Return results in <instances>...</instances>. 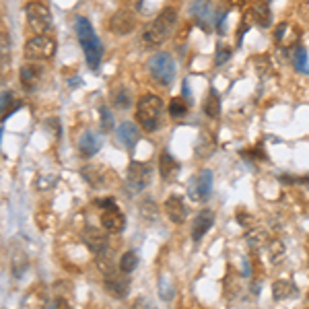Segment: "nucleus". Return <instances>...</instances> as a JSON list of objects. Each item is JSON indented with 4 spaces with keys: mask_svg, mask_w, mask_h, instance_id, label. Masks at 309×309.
Masks as SVG:
<instances>
[{
    "mask_svg": "<svg viewBox=\"0 0 309 309\" xmlns=\"http://www.w3.org/2000/svg\"><path fill=\"white\" fill-rule=\"evenodd\" d=\"M175 21H177V13L173 9H165L157 19H152L150 23H146L142 27V33H140L142 43L152 47V45H161L163 41H167L175 27Z\"/></svg>",
    "mask_w": 309,
    "mask_h": 309,
    "instance_id": "nucleus-1",
    "label": "nucleus"
},
{
    "mask_svg": "<svg viewBox=\"0 0 309 309\" xmlns=\"http://www.w3.org/2000/svg\"><path fill=\"white\" fill-rule=\"evenodd\" d=\"M163 99L157 95H144L140 97L136 106V122L146 130L154 132L161 126V116H163Z\"/></svg>",
    "mask_w": 309,
    "mask_h": 309,
    "instance_id": "nucleus-2",
    "label": "nucleus"
},
{
    "mask_svg": "<svg viewBox=\"0 0 309 309\" xmlns=\"http://www.w3.org/2000/svg\"><path fill=\"white\" fill-rule=\"evenodd\" d=\"M148 74L152 81H157L159 85H171L175 79V62L169 54H154L146 62Z\"/></svg>",
    "mask_w": 309,
    "mask_h": 309,
    "instance_id": "nucleus-3",
    "label": "nucleus"
},
{
    "mask_svg": "<svg viewBox=\"0 0 309 309\" xmlns=\"http://www.w3.org/2000/svg\"><path fill=\"white\" fill-rule=\"evenodd\" d=\"M211 192H213V171H211V169L198 171V173L190 179V184H188V196H190V200L196 202V204H202V202L209 200Z\"/></svg>",
    "mask_w": 309,
    "mask_h": 309,
    "instance_id": "nucleus-4",
    "label": "nucleus"
},
{
    "mask_svg": "<svg viewBox=\"0 0 309 309\" xmlns=\"http://www.w3.org/2000/svg\"><path fill=\"white\" fill-rule=\"evenodd\" d=\"M54 52H56L54 39L47 37V35H35L25 45V58L27 60H47V58L54 56Z\"/></svg>",
    "mask_w": 309,
    "mask_h": 309,
    "instance_id": "nucleus-5",
    "label": "nucleus"
},
{
    "mask_svg": "<svg viewBox=\"0 0 309 309\" xmlns=\"http://www.w3.org/2000/svg\"><path fill=\"white\" fill-rule=\"evenodd\" d=\"M25 13L31 31H35L37 35H45L47 31H52V15L41 3H29Z\"/></svg>",
    "mask_w": 309,
    "mask_h": 309,
    "instance_id": "nucleus-6",
    "label": "nucleus"
},
{
    "mask_svg": "<svg viewBox=\"0 0 309 309\" xmlns=\"http://www.w3.org/2000/svg\"><path fill=\"white\" fill-rule=\"evenodd\" d=\"M150 167L146 163H140V161H132L128 165V173H126V179H128V188L132 192H142L148 182H150Z\"/></svg>",
    "mask_w": 309,
    "mask_h": 309,
    "instance_id": "nucleus-7",
    "label": "nucleus"
},
{
    "mask_svg": "<svg viewBox=\"0 0 309 309\" xmlns=\"http://www.w3.org/2000/svg\"><path fill=\"white\" fill-rule=\"evenodd\" d=\"M110 29L116 33V35H128L136 29V17L128 11V9H120L112 15L110 19Z\"/></svg>",
    "mask_w": 309,
    "mask_h": 309,
    "instance_id": "nucleus-8",
    "label": "nucleus"
},
{
    "mask_svg": "<svg viewBox=\"0 0 309 309\" xmlns=\"http://www.w3.org/2000/svg\"><path fill=\"white\" fill-rule=\"evenodd\" d=\"M124 225H126V219H124L122 211L118 209L116 204L108 206V209H103V213H101V227L106 229L108 233H120L124 229Z\"/></svg>",
    "mask_w": 309,
    "mask_h": 309,
    "instance_id": "nucleus-9",
    "label": "nucleus"
},
{
    "mask_svg": "<svg viewBox=\"0 0 309 309\" xmlns=\"http://www.w3.org/2000/svg\"><path fill=\"white\" fill-rule=\"evenodd\" d=\"M103 287H106V291L110 293V295H114V297H118V299H124L126 295H128V291H130V280L126 278V274L120 270H116V272H112V274H108L106 276V280H103Z\"/></svg>",
    "mask_w": 309,
    "mask_h": 309,
    "instance_id": "nucleus-10",
    "label": "nucleus"
},
{
    "mask_svg": "<svg viewBox=\"0 0 309 309\" xmlns=\"http://www.w3.org/2000/svg\"><path fill=\"white\" fill-rule=\"evenodd\" d=\"M213 223H215V213L213 211H200L192 221V239L200 241L206 233L211 231Z\"/></svg>",
    "mask_w": 309,
    "mask_h": 309,
    "instance_id": "nucleus-11",
    "label": "nucleus"
},
{
    "mask_svg": "<svg viewBox=\"0 0 309 309\" xmlns=\"http://www.w3.org/2000/svg\"><path fill=\"white\" fill-rule=\"evenodd\" d=\"M83 49H85V58H87L89 68L97 70L99 64H101V60H103V43H101V41L97 39V35H95L91 41L83 43Z\"/></svg>",
    "mask_w": 309,
    "mask_h": 309,
    "instance_id": "nucleus-12",
    "label": "nucleus"
},
{
    "mask_svg": "<svg viewBox=\"0 0 309 309\" xmlns=\"http://www.w3.org/2000/svg\"><path fill=\"white\" fill-rule=\"evenodd\" d=\"M165 213H167L171 223L182 225L186 221V204H184V200L179 196H169L165 200Z\"/></svg>",
    "mask_w": 309,
    "mask_h": 309,
    "instance_id": "nucleus-13",
    "label": "nucleus"
},
{
    "mask_svg": "<svg viewBox=\"0 0 309 309\" xmlns=\"http://www.w3.org/2000/svg\"><path fill=\"white\" fill-rule=\"evenodd\" d=\"M83 241H85V245H87L93 253H101L103 249H108V237H106V233H101V231H97V229H93V227L85 229Z\"/></svg>",
    "mask_w": 309,
    "mask_h": 309,
    "instance_id": "nucleus-14",
    "label": "nucleus"
},
{
    "mask_svg": "<svg viewBox=\"0 0 309 309\" xmlns=\"http://www.w3.org/2000/svg\"><path fill=\"white\" fill-rule=\"evenodd\" d=\"M116 136H118V140H120L126 148H134L136 142H138V138H140L138 128H136V124H132V122H122V124L116 128Z\"/></svg>",
    "mask_w": 309,
    "mask_h": 309,
    "instance_id": "nucleus-15",
    "label": "nucleus"
},
{
    "mask_svg": "<svg viewBox=\"0 0 309 309\" xmlns=\"http://www.w3.org/2000/svg\"><path fill=\"white\" fill-rule=\"evenodd\" d=\"M190 13L192 17L200 23L202 29H209V23H211V0H194V5L190 7Z\"/></svg>",
    "mask_w": 309,
    "mask_h": 309,
    "instance_id": "nucleus-16",
    "label": "nucleus"
},
{
    "mask_svg": "<svg viewBox=\"0 0 309 309\" xmlns=\"http://www.w3.org/2000/svg\"><path fill=\"white\" fill-rule=\"evenodd\" d=\"M99 148H101V138L93 130H87V132L81 134V138H79V150H81L83 157H93Z\"/></svg>",
    "mask_w": 309,
    "mask_h": 309,
    "instance_id": "nucleus-17",
    "label": "nucleus"
},
{
    "mask_svg": "<svg viewBox=\"0 0 309 309\" xmlns=\"http://www.w3.org/2000/svg\"><path fill=\"white\" fill-rule=\"evenodd\" d=\"M177 171H179V163L173 159V154H169V150H163L159 157V175L165 182H169L177 175Z\"/></svg>",
    "mask_w": 309,
    "mask_h": 309,
    "instance_id": "nucleus-18",
    "label": "nucleus"
},
{
    "mask_svg": "<svg viewBox=\"0 0 309 309\" xmlns=\"http://www.w3.org/2000/svg\"><path fill=\"white\" fill-rule=\"evenodd\" d=\"M41 68L39 66H35V64H27V66H23L21 68V85H23V89L25 91H35V87H37V83H39V79H41Z\"/></svg>",
    "mask_w": 309,
    "mask_h": 309,
    "instance_id": "nucleus-19",
    "label": "nucleus"
},
{
    "mask_svg": "<svg viewBox=\"0 0 309 309\" xmlns=\"http://www.w3.org/2000/svg\"><path fill=\"white\" fill-rule=\"evenodd\" d=\"M204 114L209 116V118H219V112H221V99H219V93L211 87L209 95H206L204 99V106H202Z\"/></svg>",
    "mask_w": 309,
    "mask_h": 309,
    "instance_id": "nucleus-20",
    "label": "nucleus"
},
{
    "mask_svg": "<svg viewBox=\"0 0 309 309\" xmlns=\"http://www.w3.org/2000/svg\"><path fill=\"white\" fill-rule=\"evenodd\" d=\"M297 295V287L289 280H276L272 285V297L276 301H282V299H289V297H295Z\"/></svg>",
    "mask_w": 309,
    "mask_h": 309,
    "instance_id": "nucleus-21",
    "label": "nucleus"
},
{
    "mask_svg": "<svg viewBox=\"0 0 309 309\" xmlns=\"http://www.w3.org/2000/svg\"><path fill=\"white\" fill-rule=\"evenodd\" d=\"M74 29H76V37H79L81 45L87 43V41H91V39L95 37V31H93L91 23H89L85 17H76V19H74Z\"/></svg>",
    "mask_w": 309,
    "mask_h": 309,
    "instance_id": "nucleus-22",
    "label": "nucleus"
},
{
    "mask_svg": "<svg viewBox=\"0 0 309 309\" xmlns=\"http://www.w3.org/2000/svg\"><path fill=\"white\" fill-rule=\"evenodd\" d=\"M97 266H99V270L103 272V274H112V272H116V264H114V255H112V251H110V247L108 249H103L101 253H97Z\"/></svg>",
    "mask_w": 309,
    "mask_h": 309,
    "instance_id": "nucleus-23",
    "label": "nucleus"
},
{
    "mask_svg": "<svg viewBox=\"0 0 309 309\" xmlns=\"http://www.w3.org/2000/svg\"><path fill=\"white\" fill-rule=\"evenodd\" d=\"M251 15L255 17V21L260 23L262 27H268L270 25V9L266 3H255L251 7Z\"/></svg>",
    "mask_w": 309,
    "mask_h": 309,
    "instance_id": "nucleus-24",
    "label": "nucleus"
},
{
    "mask_svg": "<svg viewBox=\"0 0 309 309\" xmlns=\"http://www.w3.org/2000/svg\"><path fill=\"white\" fill-rule=\"evenodd\" d=\"M293 64L297 68V72L301 74H309V62H307V49L303 45H297L295 56H293Z\"/></svg>",
    "mask_w": 309,
    "mask_h": 309,
    "instance_id": "nucleus-25",
    "label": "nucleus"
},
{
    "mask_svg": "<svg viewBox=\"0 0 309 309\" xmlns=\"http://www.w3.org/2000/svg\"><path fill=\"white\" fill-rule=\"evenodd\" d=\"M136 266H138V255H136L134 249L126 251V253L120 258V270H122L124 274H132V272L136 270Z\"/></svg>",
    "mask_w": 309,
    "mask_h": 309,
    "instance_id": "nucleus-26",
    "label": "nucleus"
},
{
    "mask_svg": "<svg viewBox=\"0 0 309 309\" xmlns=\"http://www.w3.org/2000/svg\"><path fill=\"white\" fill-rule=\"evenodd\" d=\"M188 112V106H186V101L182 97H173L171 103H169V114L171 118H184Z\"/></svg>",
    "mask_w": 309,
    "mask_h": 309,
    "instance_id": "nucleus-27",
    "label": "nucleus"
},
{
    "mask_svg": "<svg viewBox=\"0 0 309 309\" xmlns=\"http://www.w3.org/2000/svg\"><path fill=\"white\" fill-rule=\"evenodd\" d=\"M247 243L251 245V247H262L264 243H266V231H262V229H251L249 233H247Z\"/></svg>",
    "mask_w": 309,
    "mask_h": 309,
    "instance_id": "nucleus-28",
    "label": "nucleus"
},
{
    "mask_svg": "<svg viewBox=\"0 0 309 309\" xmlns=\"http://www.w3.org/2000/svg\"><path fill=\"white\" fill-rule=\"evenodd\" d=\"M114 103H116V108H120V110H128V108L132 106V95H130V91H128V89H120V91L116 93V97H114Z\"/></svg>",
    "mask_w": 309,
    "mask_h": 309,
    "instance_id": "nucleus-29",
    "label": "nucleus"
},
{
    "mask_svg": "<svg viewBox=\"0 0 309 309\" xmlns=\"http://www.w3.org/2000/svg\"><path fill=\"white\" fill-rule=\"evenodd\" d=\"M99 114H101V130L103 132H110L112 128H114V118H112V112L103 106L101 110H99Z\"/></svg>",
    "mask_w": 309,
    "mask_h": 309,
    "instance_id": "nucleus-30",
    "label": "nucleus"
},
{
    "mask_svg": "<svg viewBox=\"0 0 309 309\" xmlns=\"http://www.w3.org/2000/svg\"><path fill=\"white\" fill-rule=\"evenodd\" d=\"M282 253H285V245L280 241H272L270 243V260L272 262H280L282 260Z\"/></svg>",
    "mask_w": 309,
    "mask_h": 309,
    "instance_id": "nucleus-31",
    "label": "nucleus"
},
{
    "mask_svg": "<svg viewBox=\"0 0 309 309\" xmlns=\"http://www.w3.org/2000/svg\"><path fill=\"white\" fill-rule=\"evenodd\" d=\"M229 56H231V49H229L227 45H219V47H217V58H215V64H217V66H221L223 62H227V60H229Z\"/></svg>",
    "mask_w": 309,
    "mask_h": 309,
    "instance_id": "nucleus-32",
    "label": "nucleus"
},
{
    "mask_svg": "<svg viewBox=\"0 0 309 309\" xmlns=\"http://www.w3.org/2000/svg\"><path fill=\"white\" fill-rule=\"evenodd\" d=\"M159 293H161V297H163L165 301H169V299L173 297V287L169 285L167 278H161V282H159Z\"/></svg>",
    "mask_w": 309,
    "mask_h": 309,
    "instance_id": "nucleus-33",
    "label": "nucleus"
},
{
    "mask_svg": "<svg viewBox=\"0 0 309 309\" xmlns=\"http://www.w3.org/2000/svg\"><path fill=\"white\" fill-rule=\"evenodd\" d=\"M132 309H157V305H154L150 299H146V297H138V299L134 301Z\"/></svg>",
    "mask_w": 309,
    "mask_h": 309,
    "instance_id": "nucleus-34",
    "label": "nucleus"
},
{
    "mask_svg": "<svg viewBox=\"0 0 309 309\" xmlns=\"http://www.w3.org/2000/svg\"><path fill=\"white\" fill-rule=\"evenodd\" d=\"M9 52H11L9 37H7V33H3V68H7V64H9Z\"/></svg>",
    "mask_w": 309,
    "mask_h": 309,
    "instance_id": "nucleus-35",
    "label": "nucleus"
},
{
    "mask_svg": "<svg viewBox=\"0 0 309 309\" xmlns=\"http://www.w3.org/2000/svg\"><path fill=\"white\" fill-rule=\"evenodd\" d=\"M225 17H227V11H221L219 17H217V31H219V33L225 31Z\"/></svg>",
    "mask_w": 309,
    "mask_h": 309,
    "instance_id": "nucleus-36",
    "label": "nucleus"
},
{
    "mask_svg": "<svg viewBox=\"0 0 309 309\" xmlns=\"http://www.w3.org/2000/svg\"><path fill=\"white\" fill-rule=\"evenodd\" d=\"M95 204L99 206V209H108V206L116 204V200L114 198H103V200H95Z\"/></svg>",
    "mask_w": 309,
    "mask_h": 309,
    "instance_id": "nucleus-37",
    "label": "nucleus"
},
{
    "mask_svg": "<svg viewBox=\"0 0 309 309\" xmlns=\"http://www.w3.org/2000/svg\"><path fill=\"white\" fill-rule=\"evenodd\" d=\"M9 101H11V93L9 91H5L3 93V114L7 112V108H9Z\"/></svg>",
    "mask_w": 309,
    "mask_h": 309,
    "instance_id": "nucleus-38",
    "label": "nucleus"
},
{
    "mask_svg": "<svg viewBox=\"0 0 309 309\" xmlns=\"http://www.w3.org/2000/svg\"><path fill=\"white\" fill-rule=\"evenodd\" d=\"M285 29H287V23L278 25V29H276V39H282V33H285Z\"/></svg>",
    "mask_w": 309,
    "mask_h": 309,
    "instance_id": "nucleus-39",
    "label": "nucleus"
},
{
    "mask_svg": "<svg viewBox=\"0 0 309 309\" xmlns=\"http://www.w3.org/2000/svg\"><path fill=\"white\" fill-rule=\"evenodd\" d=\"M134 5H136V7H138V5H140V0H134Z\"/></svg>",
    "mask_w": 309,
    "mask_h": 309,
    "instance_id": "nucleus-40",
    "label": "nucleus"
}]
</instances>
